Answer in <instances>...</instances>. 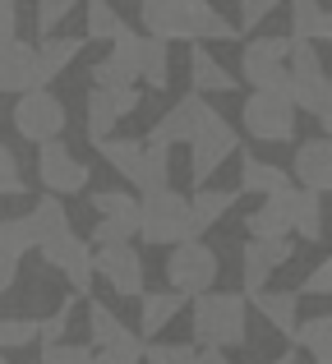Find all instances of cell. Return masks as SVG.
<instances>
[{
	"label": "cell",
	"mask_w": 332,
	"mask_h": 364,
	"mask_svg": "<svg viewBox=\"0 0 332 364\" xmlns=\"http://www.w3.org/2000/svg\"><path fill=\"white\" fill-rule=\"evenodd\" d=\"M83 5H88V37L92 42H116L125 18L111 9V0H83Z\"/></svg>",
	"instance_id": "35"
},
{
	"label": "cell",
	"mask_w": 332,
	"mask_h": 364,
	"mask_svg": "<svg viewBox=\"0 0 332 364\" xmlns=\"http://www.w3.org/2000/svg\"><path fill=\"white\" fill-rule=\"evenodd\" d=\"M18 37V0H0V42Z\"/></svg>",
	"instance_id": "46"
},
{
	"label": "cell",
	"mask_w": 332,
	"mask_h": 364,
	"mask_svg": "<svg viewBox=\"0 0 332 364\" xmlns=\"http://www.w3.org/2000/svg\"><path fill=\"white\" fill-rule=\"evenodd\" d=\"M0 364H9V360H5V355H0Z\"/></svg>",
	"instance_id": "49"
},
{
	"label": "cell",
	"mask_w": 332,
	"mask_h": 364,
	"mask_svg": "<svg viewBox=\"0 0 332 364\" xmlns=\"http://www.w3.org/2000/svg\"><path fill=\"white\" fill-rule=\"evenodd\" d=\"M42 364H92V350L70 346V341H51V346H42Z\"/></svg>",
	"instance_id": "41"
},
{
	"label": "cell",
	"mask_w": 332,
	"mask_h": 364,
	"mask_svg": "<svg viewBox=\"0 0 332 364\" xmlns=\"http://www.w3.org/2000/svg\"><path fill=\"white\" fill-rule=\"evenodd\" d=\"M194 364H231L226 350H194Z\"/></svg>",
	"instance_id": "47"
},
{
	"label": "cell",
	"mask_w": 332,
	"mask_h": 364,
	"mask_svg": "<svg viewBox=\"0 0 332 364\" xmlns=\"http://www.w3.org/2000/svg\"><path fill=\"white\" fill-rule=\"evenodd\" d=\"M148 364H194V346H166V341H153L144 346Z\"/></svg>",
	"instance_id": "42"
},
{
	"label": "cell",
	"mask_w": 332,
	"mask_h": 364,
	"mask_svg": "<svg viewBox=\"0 0 332 364\" xmlns=\"http://www.w3.org/2000/svg\"><path fill=\"white\" fill-rule=\"evenodd\" d=\"M144 346L148 341L139 337V332H125V337H116L111 346L92 350V364H144Z\"/></svg>",
	"instance_id": "36"
},
{
	"label": "cell",
	"mask_w": 332,
	"mask_h": 364,
	"mask_svg": "<svg viewBox=\"0 0 332 364\" xmlns=\"http://www.w3.org/2000/svg\"><path fill=\"white\" fill-rule=\"evenodd\" d=\"M323 222H328V217H323V198H318V194H309V189H305V194H300V213H296V231H291V235H300V240H314V245H323V240H328Z\"/></svg>",
	"instance_id": "34"
},
{
	"label": "cell",
	"mask_w": 332,
	"mask_h": 364,
	"mask_svg": "<svg viewBox=\"0 0 332 364\" xmlns=\"http://www.w3.org/2000/svg\"><path fill=\"white\" fill-rule=\"evenodd\" d=\"M37 341V318H0V350H23Z\"/></svg>",
	"instance_id": "37"
},
{
	"label": "cell",
	"mask_w": 332,
	"mask_h": 364,
	"mask_svg": "<svg viewBox=\"0 0 332 364\" xmlns=\"http://www.w3.org/2000/svg\"><path fill=\"white\" fill-rule=\"evenodd\" d=\"M277 5H282V0H240V28H235V33H254V28H259Z\"/></svg>",
	"instance_id": "43"
},
{
	"label": "cell",
	"mask_w": 332,
	"mask_h": 364,
	"mask_svg": "<svg viewBox=\"0 0 332 364\" xmlns=\"http://www.w3.org/2000/svg\"><path fill=\"white\" fill-rule=\"evenodd\" d=\"M245 300L254 304V309L268 318V328H277L282 337L291 341V332H296V323H300V314H296V291H254V295H245Z\"/></svg>",
	"instance_id": "22"
},
{
	"label": "cell",
	"mask_w": 332,
	"mask_h": 364,
	"mask_svg": "<svg viewBox=\"0 0 332 364\" xmlns=\"http://www.w3.org/2000/svg\"><path fill=\"white\" fill-rule=\"evenodd\" d=\"M291 176L282 166H272V161H259L254 152L240 148V189L235 194H277V189H287Z\"/></svg>",
	"instance_id": "23"
},
{
	"label": "cell",
	"mask_w": 332,
	"mask_h": 364,
	"mask_svg": "<svg viewBox=\"0 0 332 364\" xmlns=\"http://www.w3.org/2000/svg\"><path fill=\"white\" fill-rule=\"evenodd\" d=\"M296 116L300 111L291 107L287 92H250V97H245V111H240L245 129L263 143H291L296 139Z\"/></svg>",
	"instance_id": "9"
},
{
	"label": "cell",
	"mask_w": 332,
	"mask_h": 364,
	"mask_svg": "<svg viewBox=\"0 0 332 364\" xmlns=\"http://www.w3.org/2000/svg\"><path fill=\"white\" fill-rule=\"evenodd\" d=\"M139 18H144L148 33L157 42H240L235 23H226L217 14V5L208 0H144L139 5Z\"/></svg>",
	"instance_id": "1"
},
{
	"label": "cell",
	"mask_w": 332,
	"mask_h": 364,
	"mask_svg": "<svg viewBox=\"0 0 332 364\" xmlns=\"http://www.w3.org/2000/svg\"><path fill=\"white\" fill-rule=\"evenodd\" d=\"M287 176H296L300 189L328 198V189H332V139H328V134L300 143L296 157H291V171H287Z\"/></svg>",
	"instance_id": "16"
},
{
	"label": "cell",
	"mask_w": 332,
	"mask_h": 364,
	"mask_svg": "<svg viewBox=\"0 0 332 364\" xmlns=\"http://www.w3.org/2000/svg\"><path fill=\"white\" fill-rule=\"evenodd\" d=\"M33 51H37V83L46 88L51 79H60V74L79 60L83 37H42V46H33Z\"/></svg>",
	"instance_id": "19"
},
{
	"label": "cell",
	"mask_w": 332,
	"mask_h": 364,
	"mask_svg": "<svg viewBox=\"0 0 332 364\" xmlns=\"http://www.w3.org/2000/svg\"><path fill=\"white\" fill-rule=\"evenodd\" d=\"M332 291V263H314V272L305 277V286H300V295H328Z\"/></svg>",
	"instance_id": "45"
},
{
	"label": "cell",
	"mask_w": 332,
	"mask_h": 364,
	"mask_svg": "<svg viewBox=\"0 0 332 364\" xmlns=\"http://www.w3.org/2000/svg\"><path fill=\"white\" fill-rule=\"evenodd\" d=\"M33 249H37V240H33V222L28 217H5L0 222V258L5 263H23Z\"/></svg>",
	"instance_id": "30"
},
{
	"label": "cell",
	"mask_w": 332,
	"mask_h": 364,
	"mask_svg": "<svg viewBox=\"0 0 332 364\" xmlns=\"http://www.w3.org/2000/svg\"><path fill=\"white\" fill-rule=\"evenodd\" d=\"M139 240L157 249H176L185 240H198L194 217H189V198L176 189H157V194L139 198Z\"/></svg>",
	"instance_id": "5"
},
{
	"label": "cell",
	"mask_w": 332,
	"mask_h": 364,
	"mask_svg": "<svg viewBox=\"0 0 332 364\" xmlns=\"http://www.w3.org/2000/svg\"><path fill=\"white\" fill-rule=\"evenodd\" d=\"M296 254V240H245L240 249V295H254V291H268V277L277 267L291 263Z\"/></svg>",
	"instance_id": "15"
},
{
	"label": "cell",
	"mask_w": 332,
	"mask_h": 364,
	"mask_svg": "<svg viewBox=\"0 0 332 364\" xmlns=\"http://www.w3.org/2000/svg\"><path fill=\"white\" fill-rule=\"evenodd\" d=\"M28 222H33V240L37 249H46V245H55L60 235H70V213H65V203L60 198H37V208L28 213Z\"/></svg>",
	"instance_id": "25"
},
{
	"label": "cell",
	"mask_w": 332,
	"mask_h": 364,
	"mask_svg": "<svg viewBox=\"0 0 332 364\" xmlns=\"http://www.w3.org/2000/svg\"><path fill=\"white\" fill-rule=\"evenodd\" d=\"M23 194V171H18V152H9L0 143V198Z\"/></svg>",
	"instance_id": "39"
},
{
	"label": "cell",
	"mask_w": 332,
	"mask_h": 364,
	"mask_svg": "<svg viewBox=\"0 0 332 364\" xmlns=\"http://www.w3.org/2000/svg\"><path fill=\"white\" fill-rule=\"evenodd\" d=\"M107 65L116 70V79H120V83H139V65H144V37L129 33V28H120V37L111 42Z\"/></svg>",
	"instance_id": "28"
},
{
	"label": "cell",
	"mask_w": 332,
	"mask_h": 364,
	"mask_svg": "<svg viewBox=\"0 0 332 364\" xmlns=\"http://www.w3.org/2000/svg\"><path fill=\"white\" fill-rule=\"evenodd\" d=\"M235 148H240V139H235V129L222 120V111H217V116L189 139V180H194V189H203L208 180L226 166V157H231Z\"/></svg>",
	"instance_id": "10"
},
{
	"label": "cell",
	"mask_w": 332,
	"mask_h": 364,
	"mask_svg": "<svg viewBox=\"0 0 332 364\" xmlns=\"http://www.w3.org/2000/svg\"><path fill=\"white\" fill-rule=\"evenodd\" d=\"M272 364H300V355H296V350H282V355L272 360Z\"/></svg>",
	"instance_id": "48"
},
{
	"label": "cell",
	"mask_w": 332,
	"mask_h": 364,
	"mask_svg": "<svg viewBox=\"0 0 332 364\" xmlns=\"http://www.w3.org/2000/svg\"><path fill=\"white\" fill-rule=\"evenodd\" d=\"M166 282H171L166 291L185 295V300L213 291V282H217V254L203 240L176 245V249H171V258H166Z\"/></svg>",
	"instance_id": "7"
},
{
	"label": "cell",
	"mask_w": 332,
	"mask_h": 364,
	"mask_svg": "<svg viewBox=\"0 0 332 364\" xmlns=\"http://www.w3.org/2000/svg\"><path fill=\"white\" fill-rule=\"evenodd\" d=\"M139 304H144V314H139V337H157V332L185 309V295H176V291H144Z\"/></svg>",
	"instance_id": "24"
},
{
	"label": "cell",
	"mask_w": 332,
	"mask_h": 364,
	"mask_svg": "<svg viewBox=\"0 0 332 364\" xmlns=\"http://www.w3.org/2000/svg\"><path fill=\"white\" fill-rule=\"evenodd\" d=\"M111 92V107H116V120H125L129 111H139V102H144V92L134 88V83H120V88H107Z\"/></svg>",
	"instance_id": "44"
},
{
	"label": "cell",
	"mask_w": 332,
	"mask_h": 364,
	"mask_svg": "<svg viewBox=\"0 0 332 364\" xmlns=\"http://www.w3.org/2000/svg\"><path fill=\"white\" fill-rule=\"evenodd\" d=\"M291 42H332V14L318 0H291Z\"/></svg>",
	"instance_id": "21"
},
{
	"label": "cell",
	"mask_w": 332,
	"mask_h": 364,
	"mask_svg": "<svg viewBox=\"0 0 332 364\" xmlns=\"http://www.w3.org/2000/svg\"><path fill=\"white\" fill-rule=\"evenodd\" d=\"M74 304H79V295H65V300H60V309H55L51 318H42V323H37V337H42V346H51V341H60L65 332H70Z\"/></svg>",
	"instance_id": "38"
},
{
	"label": "cell",
	"mask_w": 332,
	"mask_h": 364,
	"mask_svg": "<svg viewBox=\"0 0 332 364\" xmlns=\"http://www.w3.org/2000/svg\"><path fill=\"white\" fill-rule=\"evenodd\" d=\"M189 83H194L198 97H203V92H235V88H240V83H235L231 74L217 65V55L208 51L203 42L189 46Z\"/></svg>",
	"instance_id": "20"
},
{
	"label": "cell",
	"mask_w": 332,
	"mask_h": 364,
	"mask_svg": "<svg viewBox=\"0 0 332 364\" xmlns=\"http://www.w3.org/2000/svg\"><path fill=\"white\" fill-rule=\"evenodd\" d=\"M74 5H83V0H37V33L51 37V33H55V23H60V18L70 14Z\"/></svg>",
	"instance_id": "40"
},
{
	"label": "cell",
	"mask_w": 332,
	"mask_h": 364,
	"mask_svg": "<svg viewBox=\"0 0 332 364\" xmlns=\"http://www.w3.org/2000/svg\"><path fill=\"white\" fill-rule=\"evenodd\" d=\"M37 254H42L46 263L74 286V295H88V286H92V245L88 240H79V235L70 231V235H60L55 245L37 249Z\"/></svg>",
	"instance_id": "17"
},
{
	"label": "cell",
	"mask_w": 332,
	"mask_h": 364,
	"mask_svg": "<svg viewBox=\"0 0 332 364\" xmlns=\"http://www.w3.org/2000/svg\"><path fill=\"white\" fill-rule=\"evenodd\" d=\"M14 134L18 139H28V143H51V139H60L65 134V102L55 97V92H46V88H33V92H23V97L14 102Z\"/></svg>",
	"instance_id": "8"
},
{
	"label": "cell",
	"mask_w": 332,
	"mask_h": 364,
	"mask_svg": "<svg viewBox=\"0 0 332 364\" xmlns=\"http://www.w3.org/2000/svg\"><path fill=\"white\" fill-rule=\"evenodd\" d=\"M92 213L102 222H120L139 235V198L129 189H92Z\"/></svg>",
	"instance_id": "27"
},
{
	"label": "cell",
	"mask_w": 332,
	"mask_h": 364,
	"mask_svg": "<svg viewBox=\"0 0 332 364\" xmlns=\"http://www.w3.org/2000/svg\"><path fill=\"white\" fill-rule=\"evenodd\" d=\"M111 134H116V107H111V92L92 88L88 92V139H92V148H97L102 139H111Z\"/></svg>",
	"instance_id": "33"
},
{
	"label": "cell",
	"mask_w": 332,
	"mask_h": 364,
	"mask_svg": "<svg viewBox=\"0 0 332 364\" xmlns=\"http://www.w3.org/2000/svg\"><path fill=\"white\" fill-rule=\"evenodd\" d=\"M125 332H129V328H125V323H120V318H116V314H111L102 300H92V304H88V341H92L88 350L111 346V341H116V337H125Z\"/></svg>",
	"instance_id": "32"
},
{
	"label": "cell",
	"mask_w": 332,
	"mask_h": 364,
	"mask_svg": "<svg viewBox=\"0 0 332 364\" xmlns=\"http://www.w3.org/2000/svg\"><path fill=\"white\" fill-rule=\"evenodd\" d=\"M37 180H42V189L51 198H70V194H79V189L88 185V166H83L60 139H51V143H42V152H37Z\"/></svg>",
	"instance_id": "13"
},
{
	"label": "cell",
	"mask_w": 332,
	"mask_h": 364,
	"mask_svg": "<svg viewBox=\"0 0 332 364\" xmlns=\"http://www.w3.org/2000/svg\"><path fill=\"white\" fill-rule=\"evenodd\" d=\"M287 97L296 111H309L318 124H332V83H328V70L318 60L314 42H291L287 51Z\"/></svg>",
	"instance_id": "3"
},
{
	"label": "cell",
	"mask_w": 332,
	"mask_h": 364,
	"mask_svg": "<svg viewBox=\"0 0 332 364\" xmlns=\"http://www.w3.org/2000/svg\"><path fill=\"white\" fill-rule=\"evenodd\" d=\"M235 203H240V194H235V189H194V198H189V217H194V231L203 235L208 226H217Z\"/></svg>",
	"instance_id": "26"
},
{
	"label": "cell",
	"mask_w": 332,
	"mask_h": 364,
	"mask_svg": "<svg viewBox=\"0 0 332 364\" xmlns=\"http://www.w3.org/2000/svg\"><path fill=\"white\" fill-rule=\"evenodd\" d=\"M300 194H305V189H296V185L277 189V194H263V203L254 208L250 217H245V231H250V240H287V235L296 231Z\"/></svg>",
	"instance_id": "12"
},
{
	"label": "cell",
	"mask_w": 332,
	"mask_h": 364,
	"mask_svg": "<svg viewBox=\"0 0 332 364\" xmlns=\"http://www.w3.org/2000/svg\"><path fill=\"white\" fill-rule=\"evenodd\" d=\"M139 79L148 88H166L171 83V46L157 37H144V65H139Z\"/></svg>",
	"instance_id": "31"
},
{
	"label": "cell",
	"mask_w": 332,
	"mask_h": 364,
	"mask_svg": "<svg viewBox=\"0 0 332 364\" xmlns=\"http://www.w3.org/2000/svg\"><path fill=\"white\" fill-rule=\"evenodd\" d=\"M287 51L291 37H250L240 51V83L254 92H287Z\"/></svg>",
	"instance_id": "6"
},
{
	"label": "cell",
	"mask_w": 332,
	"mask_h": 364,
	"mask_svg": "<svg viewBox=\"0 0 332 364\" xmlns=\"http://www.w3.org/2000/svg\"><path fill=\"white\" fill-rule=\"evenodd\" d=\"M97 152L107 157V166L116 176H125L139 194H157V189H171V152L166 148H148L144 139H102Z\"/></svg>",
	"instance_id": "4"
},
{
	"label": "cell",
	"mask_w": 332,
	"mask_h": 364,
	"mask_svg": "<svg viewBox=\"0 0 332 364\" xmlns=\"http://www.w3.org/2000/svg\"><path fill=\"white\" fill-rule=\"evenodd\" d=\"M92 277H107V286L125 300L144 295V258L134 245H102L92 249Z\"/></svg>",
	"instance_id": "14"
},
{
	"label": "cell",
	"mask_w": 332,
	"mask_h": 364,
	"mask_svg": "<svg viewBox=\"0 0 332 364\" xmlns=\"http://www.w3.org/2000/svg\"><path fill=\"white\" fill-rule=\"evenodd\" d=\"M33 88H42V83H37V51L23 37H5V42H0V92L23 97V92H33Z\"/></svg>",
	"instance_id": "18"
},
{
	"label": "cell",
	"mask_w": 332,
	"mask_h": 364,
	"mask_svg": "<svg viewBox=\"0 0 332 364\" xmlns=\"http://www.w3.org/2000/svg\"><path fill=\"white\" fill-rule=\"evenodd\" d=\"M198 350H231L250 337V300L240 291H203L189 309Z\"/></svg>",
	"instance_id": "2"
},
{
	"label": "cell",
	"mask_w": 332,
	"mask_h": 364,
	"mask_svg": "<svg viewBox=\"0 0 332 364\" xmlns=\"http://www.w3.org/2000/svg\"><path fill=\"white\" fill-rule=\"evenodd\" d=\"M213 116H217V111L208 107L198 92H185V97H180L176 107H171L166 116L153 124V134H148L144 143H148V148H166V152H171L176 143H189V139H194V134L203 129V124L213 120Z\"/></svg>",
	"instance_id": "11"
},
{
	"label": "cell",
	"mask_w": 332,
	"mask_h": 364,
	"mask_svg": "<svg viewBox=\"0 0 332 364\" xmlns=\"http://www.w3.org/2000/svg\"><path fill=\"white\" fill-rule=\"evenodd\" d=\"M291 341H296V346H305L309 355H314V364H332V318H328V314L296 323Z\"/></svg>",
	"instance_id": "29"
}]
</instances>
